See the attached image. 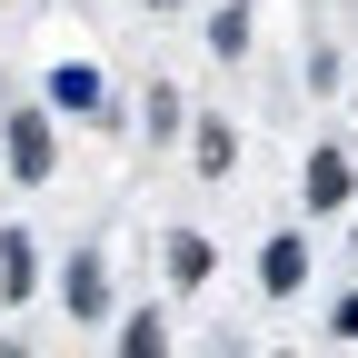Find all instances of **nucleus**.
Instances as JSON below:
<instances>
[{"label": "nucleus", "instance_id": "13", "mask_svg": "<svg viewBox=\"0 0 358 358\" xmlns=\"http://www.w3.org/2000/svg\"><path fill=\"white\" fill-rule=\"evenodd\" d=\"M150 10H179V0H150Z\"/></svg>", "mask_w": 358, "mask_h": 358}, {"label": "nucleus", "instance_id": "5", "mask_svg": "<svg viewBox=\"0 0 358 358\" xmlns=\"http://www.w3.org/2000/svg\"><path fill=\"white\" fill-rule=\"evenodd\" d=\"M40 279H30V239L20 229H0V299H30Z\"/></svg>", "mask_w": 358, "mask_h": 358}, {"label": "nucleus", "instance_id": "11", "mask_svg": "<svg viewBox=\"0 0 358 358\" xmlns=\"http://www.w3.org/2000/svg\"><path fill=\"white\" fill-rule=\"evenodd\" d=\"M169 129H179V90L159 80V90H150V140H169Z\"/></svg>", "mask_w": 358, "mask_h": 358}, {"label": "nucleus", "instance_id": "8", "mask_svg": "<svg viewBox=\"0 0 358 358\" xmlns=\"http://www.w3.org/2000/svg\"><path fill=\"white\" fill-rule=\"evenodd\" d=\"M229 159H239V140H229V120H209V129H199V169L219 179V169H229Z\"/></svg>", "mask_w": 358, "mask_h": 358}, {"label": "nucleus", "instance_id": "9", "mask_svg": "<svg viewBox=\"0 0 358 358\" xmlns=\"http://www.w3.org/2000/svg\"><path fill=\"white\" fill-rule=\"evenodd\" d=\"M120 348H129V358H159V348H169V329H159V319H150V308H140V319H129V329H120Z\"/></svg>", "mask_w": 358, "mask_h": 358}, {"label": "nucleus", "instance_id": "1", "mask_svg": "<svg viewBox=\"0 0 358 358\" xmlns=\"http://www.w3.org/2000/svg\"><path fill=\"white\" fill-rule=\"evenodd\" d=\"M259 289H268V299H299V289H308V239H299V229H279V239L259 249Z\"/></svg>", "mask_w": 358, "mask_h": 358}, {"label": "nucleus", "instance_id": "12", "mask_svg": "<svg viewBox=\"0 0 358 358\" xmlns=\"http://www.w3.org/2000/svg\"><path fill=\"white\" fill-rule=\"evenodd\" d=\"M338 338H358V299H338Z\"/></svg>", "mask_w": 358, "mask_h": 358}, {"label": "nucleus", "instance_id": "3", "mask_svg": "<svg viewBox=\"0 0 358 358\" xmlns=\"http://www.w3.org/2000/svg\"><path fill=\"white\" fill-rule=\"evenodd\" d=\"M319 209H348V159L338 150H308V219Z\"/></svg>", "mask_w": 358, "mask_h": 358}, {"label": "nucleus", "instance_id": "10", "mask_svg": "<svg viewBox=\"0 0 358 358\" xmlns=\"http://www.w3.org/2000/svg\"><path fill=\"white\" fill-rule=\"evenodd\" d=\"M239 40H249V10H219V20H209V50H219V60H229Z\"/></svg>", "mask_w": 358, "mask_h": 358}, {"label": "nucleus", "instance_id": "7", "mask_svg": "<svg viewBox=\"0 0 358 358\" xmlns=\"http://www.w3.org/2000/svg\"><path fill=\"white\" fill-rule=\"evenodd\" d=\"M169 279H179V289H199V279H209V239H199V229H179V239H169Z\"/></svg>", "mask_w": 358, "mask_h": 358}, {"label": "nucleus", "instance_id": "2", "mask_svg": "<svg viewBox=\"0 0 358 358\" xmlns=\"http://www.w3.org/2000/svg\"><path fill=\"white\" fill-rule=\"evenodd\" d=\"M50 159H60L50 120H40V110H10V169H20V179H50Z\"/></svg>", "mask_w": 358, "mask_h": 358}, {"label": "nucleus", "instance_id": "6", "mask_svg": "<svg viewBox=\"0 0 358 358\" xmlns=\"http://www.w3.org/2000/svg\"><path fill=\"white\" fill-rule=\"evenodd\" d=\"M50 100H60V110H100V70L60 60V70H50Z\"/></svg>", "mask_w": 358, "mask_h": 358}, {"label": "nucleus", "instance_id": "4", "mask_svg": "<svg viewBox=\"0 0 358 358\" xmlns=\"http://www.w3.org/2000/svg\"><path fill=\"white\" fill-rule=\"evenodd\" d=\"M110 308V289H100V249H80L70 259V319H100Z\"/></svg>", "mask_w": 358, "mask_h": 358}]
</instances>
